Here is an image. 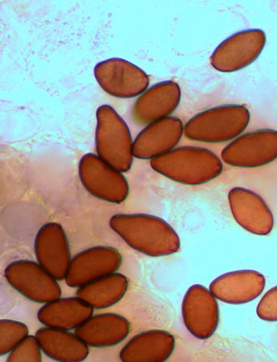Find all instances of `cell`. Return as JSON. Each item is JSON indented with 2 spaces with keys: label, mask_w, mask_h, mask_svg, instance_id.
Returning <instances> with one entry per match:
<instances>
[{
  "label": "cell",
  "mask_w": 277,
  "mask_h": 362,
  "mask_svg": "<svg viewBox=\"0 0 277 362\" xmlns=\"http://www.w3.org/2000/svg\"><path fill=\"white\" fill-rule=\"evenodd\" d=\"M181 92L179 84L171 80L163 81L145 90L132 107V120L139 125H148L170 116L179 105Z\"/></svg>",
  "instance_id": "obj_15"
},
{
  "label": "cell",
  "mask_w": 277,
  "mask_h": 362,
  "mask_svg": "<svg viewBox=\"0 0 277 362\" xmlns=\"http://www.w3.org/2000/svg\"><path fill=\"white\" fill-rule=\"evenodd\" d=\"M35 336L42 351L54 361L79 362L89 355V346L75 333L67 330L45 326L39 329Z\"/></svg>",
  "instance_id": "obj_20"
},
{
  "label": "cell",
  "mask_w": 277,
  "mask_h": 362,
  "mask_svg": "<svg viewBox=\"0 0 277 362\" xmlns=\"http://www.w3.org/2000/svg\"><path fill=\"white\" fill-rule=\"evenodd\" d=\"M264 275L254 270L225 273L214 279L209 290L219 300L231 305L249 302L258 298L265 287Z\"/></svg>",
  "instance_id": "obj_16"
},
{
  "label": "cell",
  "mask_w": 277,
  "mask_h": 362,
  "mask_svg": "<svg viewBox=\"0 0 277 362\" xmlns=\"http://www.w3.org/2000/svg\"><path fill=\"white\" fill-rule=\"evenodd\" d=\"M94 74L102 89L118 98L136 97L142 94L149 84L148 76L142 69L119 58L98 63Z\"/></svg>",
  "instance_id": "obj_11"
},
{
  "label": "cell",
  "mask_w": 277,
  "mask_h": 362,
  "mask_svg": "<svg viewBox=\"0 0 277 362\" xmlns=\"http://www.w3.org/2000/svg\"><path fill=\"white\" fill-rule=\"evenodd\" d=\"M266 39L265 33L259 28L237 32L216 47L211 56V66L222 73L240 71L257 60Z\"/></svg>",
  "instance_id": "obj_8"
},
{
  "label": "cell",
  "mask_w": 277,
  "mask_h": 362,
  "mask_svg": "<svg viewBox=\"0 0 277 362\" xmlns=\"http://www.w3.org/2000/svg\"><path fill=\"white\" fill-rule=\"evenodd\" d=\"M4 275L14 289L32 302L44 304L62 295L57 280L37 262L13 261L6 266Z\"/></svg>",
  "instance_id": "obj_7"
},
{
  "label": "cell",
  "mask_w": 277,
  "mask_h": 362,
  "mask_svg": "<svg viewBox=\"0 0 277 362\" xmlns=\"http://www.w3.org/2000/svg\"><path fill=\"white\" fill-rule=\"evenodd\" d=\"M28 335V328L23 323L10 320H0V355L8 354Z\"/></svg>",
  "instance_id": "obj_22"
},
{
  "label": "cell",
  "mask_w": 277,
  "mask_h": 362,
  "mask_svg": "<svg viewBox=\"0 0 277 362\" xmlns=\"http://www.w3.org/2000/svg\"><path fill=\"white\" fill-rule=\"evenodd\" d=\"M223 161L231 166L252 168L277 159V131L260 129L233 140L222 151Z\"/></svg>",
  "instance_id": "obj_6"
},
{
  "label": "cell",
  "mask_w": 277,
  "mask_h": 362,
  "mask_svg": "<svg viewBox=\"0 0 277 362\" xmlns=\"http://www.w3.org/2000/svg\"><path fill=\"white\" fill-rule=\"evenodd\" d=\"M41 348L35 336L28 335L8 355V362H40Z\"/></svg>",
  "instance_id": "obj_23"
},
{
  "label": "cell",
  "mask_w": 277,
  "mask_h": 362,
  "mask_svg": "<svg viewBox=\"0 0 277 362\" xmlns=\"http://www.w3.org/2000/svg\"><path fill=\"white\" fill-rule=\"evenodd\" d=\"M111 228L132 248L150 257L177 253L180 239L163 219L149 214H116L109 219Z\"/></svg>",
  "instance_id": "obj_1"
},
{
  "label": "cell",
  "mask_w": 277,
  "mask_h": 362,
  "mask_svg": "<svg viewBox=\"0 0 277 362\" xmlns=\"http://www.w3.org/2000/svg\"><path fill=\"white\" fill-rule=\"evenodd\" d=\"M95 134L97 155L120 172L129 171L133 163V141L125 121L113 107L100 106L96 111Z\"/></svg>",
  "instance_id": "obj_4"
},
{
  "label": "cell",
  "mask_w": 277,
  "mask_h": 362,
  "mask_svg": "<svg viewBox=\"0 0 277 362\" xmlns=\"http://www.w3.org/2000/svg\"><path fill=\"white\" fill-rule=\"evenodd\" d=\"M154 171L179 183L199 185L218 177L221 159L211 150L195 146L175 147L150 160Z\"/></svg>",
  "instance_id": "obj_2"
},
{
  "label": "cell",
  "mask_w": 277,
  "mask_h": 362,
  "mask_svg": "<svg viewBox=\"0 0 277 362\" xmlns=\"http://www.w3.org/2000/svg\"><path fill=\"white\" fill-rule=\"evenodd\" d=\"M181 314L186 328L198 339L209 338L218 327L220 310L216 298L202 284L188 289L182 300Z\"/></svg>",
  "instance_id": "obj_9"
},
{
  "label": "cell",
  "mask_w": 277,
  "mask_h": 362,
  "mask_svg": "<svg viewBox=\"0 0 277 362\" xmlns=\"http://www.w3.org/2000/svg\"><path fill=\"white\" fill-rule=\"evenodd\" d=\"M37 262L57 281L65 279L71 261V249L62 226L48 222L38 230L34 242Z\"/></svg>",
  "instance_id": "obj_12"
},
{
  "label": "cell",
  "mask_w": 277,
  "mask_h": 362,
  "mask_svg": "<svg viewBox=\"0 0 277 362\" xmlns=\"http://www.w3.org/2000/svg\"><path fill=\"white\" fill-rule=\"evenodd\" d=\"M130 331V324L124 316L115 313L91 316L75 329V334L88 346L104 348L124 341Z\"/></svg>",
  "instance_id": "obj_18"
},
{
  "label": "cell",
  "mask_w": 277,
  "mask_h": 362,
  "mask_svg": "<svg viewBox=\"0 0 277 362\" xmlns=\"http://www.w3.org/2000/svg\"><path fill=\"white\" fill-rule=\"evenodd\" d=\"M175 338L168 331L150 329L133 336L121 349L123 362H163L174 352Z\"/></svg>",
  "instance_id": "obj_17"
},
{
  "label": "cell",
  "mask_w": 277,
  "mask_h": 362,
  "mask_svg": "<svg viewBox=\"0 0 277 362\" xmlns=\"http://www.w3.org/2000/svg\"><path fill=\"white\" fill-rule=\"evenodd\" d=\"M228 201L234 219L244 230L260 236L271 233L274 216L260 195L247 188L235 187L229 192Z\"/></svg>",
  "instance_id": "obj_13"
},
{
  "label": "cell",
  "mask_w": 277,
  "mask_h": 362,
  "mask_svg": "<svg viewBox=\"0 0 277 362\" xmlns=\"http://www.w3.org/2000/svg\"><path fill=\"white\" fill-rule=\"evenodd\" d=\"M128 289V280L120 273H113L79 287L76 296L96 309L109 307L119 302Z\"/></svg>",
  "instance_id": "obj_21"
},
{
  "label": "cell",
  "mask_w": 277,
  "mask_h": 362,
  "mask_svg": "<svg viewBox=\"0 0 277 362\" xmlns=\"http://www.w3.org/2000/svg\"><path fill=\"white\" fill-rule=\"evenodd\" d=\"M93 312V308L78 296L59 298L45 303L37 317L46 327L69 331L80 327Z\"/></svg>",
  "instance_id": "obj_19"
},
{
  "label": "cell",
  "mask_w": 277,
  "mask_h": 362,
  "mask_svg": "<svg viewBox=\"0 0 277 362\" xmlns=\"http://www.w3.org/2000/svg\"><path fill=\"white\" fill-rule=\"evenodd\" d=\"M256 314L265 321H277V285L268 290L256 307Z\"/></svg>",
  "instance_id": "obj_24"
},
{
  "label": "cell",
  "mask_w": 277,
  "mask_h": 362,
  "mask_svg": "<svg viewBox=\"0 0 277 362\" xmlns=\"http://www.w3.org/2000/svg\"><path fill=\"white\" fill-rule=\"evenodd\" d=\"M184 124L175 116H168L146 125L133 141V156L153 159L175 148L184 134Z\"/></svg>",
  "instance_id": "obj_14"
},
{
  "label": "cell",
  "mask_w": 277,
  "mask_h": 362,
  "mask_svg": "<svg viewBox=\"0 0 277 362\" xmlns=\"http://www.w3.org/2000/svg\"><path fill=\"white\" fill-rule=\"evenodd\" d=\"M250 112L244 105H224L201 111L184 125V134L189 140L208 143L233 141L245 130Z\"/></svg>",
  "instance_id": "obj_3"
},
{
  "label": "cell",
  "mask_w": 277,
  "mask_h": 362,
  "mask_svg": "<svg viewBox=\"0 0 277 362\" xmlns=\"http://www.w3.org/2000/svg\"><path fill=\"white\" fill-rule=\"evenodd\" d=\"M122 264V255L111 246H96L77 253L69 266L65 282L79 288L116 272Z\"/></svg>",
  "instance_id": "obj_10"
},
{
  "label": "cell",
  "mask_w": 277,
  "mask_h": 362,
  "mask_svg": "<svg viewBox=\"0 0 277 362\" xmlns=\"http://www.w3.org/2000/svg\"><path fill=\"white\" fill-rule=\"evenodd\" d=\"M78 175L84 188L98 199L120 203L128 197L129 184L123 172L109 165L97 154L88 153L81 158Z\"/></svg>",
  "instance_id": "obj_5"
}]
</instances>
